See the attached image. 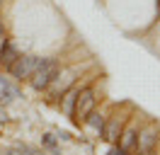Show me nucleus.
<instances>
[{
    "mask_svg": "<svg viewBox=\"0 0 160 155\" xmlns=\"http://www.w3.org/2000/svg\"><path fill=\"white\" fill-rule=\"evenodd\" d=\"M17 58H20V51H17V46H15V44H10V41H8V44L2 46V51H0V66L10 68L12 63L17 61Z\"/></svg>",
    "mask_w": 160,
    "mask_h": 155,
    "instance_id": "obj_6",
    "label": "nucleus"
},
{
    "mask_svg": "<svg viewBox=\"0 0 160 155\" xmlns=\"http://www.w3.org/2000/svg\"><path fill=\"white\" fill-rule=\"evenodd\" d=\"M102 136H104L109 143H117V141H119V136H121V121H119V119H109V121L104 124Z\"/></svg>",
    "mask_w": 160,
    "mask_h": 155,
    "instance_id": "obj_7",
    "label": "nucleus"
},
{
    "mask_svg": "<svg viewBox=\"0 0 160 155\" xmlns=\"http://www.w3.org/2000/svg\"><path fill=\"white\" fill-rule=\"evenodd\" d=\"M141 155H153V150H148V153H141Z\"/></svg>",
    "mask_w": 160,
    "mask_h": 155,
    "instance_id": "obj_13",
    "label": "nucleus"
},
{
    "mask_svg": "<svg viewBox=\"0 0 160 155\" xmlns=\"http://www.w3.org/2000/svg\"><path fill=\"white\" fill-rule=\"evenodd\" d=\"M95 102H97V97H95V90H92V87L80 90V92H78V99H75V109H73L75 121H85L88 114L95 109Z\"/></svg>",
    "mask_w": 160,
    "mask_h": 155,
    "instance_id": "obj_2",
    "label": "nucleus"
},
{
    "mask_svg": "<svg viewBox=\"0 0 160 155\" xmlns=\"http://www.w3.org/2000/svg\"><path fill=\"white\" fill-rule=\"evenodd\" d=\"M158 128L155 126H148V128H143L138 133V138H136V148H138V153H148V150H153L155 145H158Z\"/></svg>",
    "mask_w": 160,
    "mask_h": 155,
    "instance_id": "obj_4",
    "label": "nucleus"
},
{
    "mask_svg": "<svg viewBox=\"0 0 160 155\" xmlns=\"http://www.w3.org/2000/svg\"><path fill=\"white\" fill-rule=\"evenodd\" d=\"M37 61H39L37 56H20L8 70L12 73L15 80H29V75L34 73V68H37Z\"/></svg>",
    "mask_w": 160,
    "mask_h": 155,
    "instance_id": "obj_3",
    "label": "nucleus"
},
{
    "mask_svg": "<svg viewBox=\"0 0 160 155\" xmlns=\"http://www.w3.org/2000/svg\"><path fill=\"white\" fill-rule=\"evenodd\" d=\"M158 5H160V0H158Z\"/></svg>",
    "mask_w": 160,
    "mask_h": 155,
    "instance_id": "obj_14",
    "label": "nucleus"
},
{
    "mask_svg": "<svg viewBox=\"0 0 160 155\" xmlns=\"http://www.w3.org/2000/svg\"><path fill=\"white\" fill-rule=\"evenodd\" d=\"M136 138H138V133L133 131V128H126V131H121V136H119V148L121 150H133L136 148Z\"/></svg>",
    "mask_w": 160,
    "mask_h": 155,
    "instance_id": "obj_8",
    "label": "nucleus"
},
{
    "mask_svg": "<svg viewBox=\"0 0 160 155\" xmlns=\"http://www.w3.org/2000/svg\"><path fill=\"white\" fill-rule=\"evenodd\" d=\"M2 39H8V37H5V27H2V22H0V41H2Z\"/></svg>",
    "mask_w": 160,
    "mask_h": 155,
    "instance_id": "obj_12",
    "label": "nucleus"
},
{
    "mask_svg": "<svg viewBox=\"0 0 160 155\" xmlns=\"http://www.w3.org/2000/svg\"><path fill=\"white\" fill-rule=\"evenodd\" d=\"M56 78H58V63L53 58H39L34 73L29 75V80H32L34 90H46V87H51V82Z\"/></svg>",
    "mask_w": 160,
    "mask_h": 155,
    "instance_id": "obj_1",
    "label": "nucleus"
},
{
    "mask_svg": "<svg viewBox=\"0 0 160 155\" xmlns=\"http://www.w3.org/2000/svg\"><path fill=\"white\" fill-rule=\"evenodd\" d=\"M78 87H70V90H66L63 95H61V109H63V114L73 116V109H75V99H78Z\"/></svg>",
    "mask_w": 160,
    "mask_h": 155,
    "instance_id": "obj_5",
    "label": "nucleus"
},
{
    "mask_svg": "<svg viewBox=\"0 0 160 155\" xmlns=\"http://www.w3.org/2000/svg\"><path fill=\"white\" fill-rule=\"evenodd\" d=\"M109 155H126V150H121L119 145H114V148L109 150Z\"/></svg>",
    "mask_w": 160,
    "mask_h": 155,
    "instance_id": "obj_11",
    "label": "nucleus"
},
{
    "mask_svg": "<svg viewBox=\"0 0 160 155\" xmlns=\"http://www.w3.org/2000/svg\"><path fill=\"white\" fill-rule=\"evenodd\" d=\"M44 145L53 148V145H56V138H53V136H44Z\"/></svg>",
    "mask_w": 160,
    "mask_h": 155,
    "instance_id": "obj_10",
    "label": "nucleus"
},
{
    "mask_svg": "<svg viewBox=\"0 0 160 155\" xmlns=\"http://www.w3.org/2000/svg\"><path fill=\"white\" fill-rule=\"evenodd\" d=\"M85 121H88V126H90V128H95L97 133H102V131H104V124H107V119H104L102 114H97L95 109L88 114V119H85Z\"/></svg>",
    "mask_w": 160,
    "mask_h": 155,
    "instance_id": "obj_9",
    "label": "nucleus"
}]
</instances>
